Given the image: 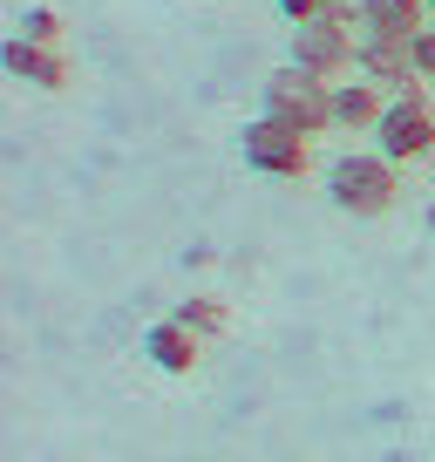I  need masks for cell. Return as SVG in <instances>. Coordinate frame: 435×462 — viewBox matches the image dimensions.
<instances>
[{
	"label": "cell",
	"instance_id": "obj_3",
	"mask_svg": "<svg viewBox=\"0 0 435 462\" xmlns=\"http://www.w3.org/2000/svg\"><path fill=\"white\" fill-rule=\"evenodd\" d=\"M238 157L259 177L292 184V177L313 171V136H300L292 123H279V116H259V123H245V136H238Z\"/></svg>",
	"mask_w": 435,
	"mask_h": 462
},
{
	"label": "cell",
	"instance_id": "obj_4",
	"mask_svg": "<svg viewBox=\"0 0 435 462\" xmlns=\"http://www.w3.org/2000/svg\"><path fill=\"white\" fill-rule=\"evenodd\" d=\"M375 150H381L388 163H421V157H435V102H429V88H421V96H394L388 109H381Z\"/></svg>",
	"mask_w": 435,
	"mask_h": 462
},
{
	"label": "cell",
	"instance_id": "obj_2",
	"mask_svg": "<svg viewBox=\"0 0 435 462\" xmlns=\"http://www.w3.org/2000/svg\"><path fill=\"white\" fill-rule=\"evenodd\" d=\"M265 116L292 123L300 136L334 130V82L313 75V69H300V61H286V69H273V82H265Z\"/></svg>",
	"mask_w": 435,
	"mask_h": 462
},
{
	"label": "cell",
	"instance_id": "obj_13",
	"mask_svg": "<svg viewBox=\"0 0 435 462\" xmlns=\"http://www.w3.org/2000/svg\"><path fill=\"white\" fill-rule=\"evenodd\" d=\"M408 61H415V75H421V82H435V21L415 34V42H408Z\"/></svg>",
	"mask_w": 435,
	"mask_h": 462
},
{
	"label": "cell",
	"instance_id": "obj_14",
	"mask_svg": "<svg viewBox=\"0 0 435 462\" xmlns=\"http://www.w3.org/2000/svg\"><path fill=\"white\" fill-rule=\"evenodd\" d=\"M273 7L292 21V28H300V21H313V14H327V0H273Z\"/></svg>",
	"mask_w": 435,
	"mask_h": 462
},
{
	"label": "cell",
	"instance_id": "obj_7",
	"mask_svg": "<svg viewBox=\"0 0 435 462\" xmlns=\"http://www.w3.org/2000/svg\"><path fill=\"white\" fill-rule=\"evenodd\" d=\"M0 61H7V75L28 88H69V61H61V48H42V42H7L0 48Z\"/></svg>",
	"mask_w": 435,
	"mask_h": 462
},
{
	"label": "cell",
	"instance_id": "obj_6",
	"mask_svg": "<svg viewBox=\"0 0 435 462\" xmlns=\"http://www.w3.org/2000/svg\"><path fill=\"white\" fill-rule=\"evenodd\" d=\"M354 75L361 82H375L381 96H421V75H415V61H408V42H388V34H361V48H354Z\"/></svg>",
	"mask_w": 435,
	"mask_h": 462
},
{
	"label": "cell",
	"instance_id": "obj_10",
	"mask_svg": "<svg viewBox=\"0 0 435 462\" xmlns=\"http://www.w3.org/2000/svg\"><path fill=\"white\" fill-rule=\"evenodd\" d=\"M381 109H388V96H381L375 82H361V75H347V82H334V130H354V136H375Z\"/></svg>",
	"mask_w": 435,
	"mask_h": 462
},
{
	"label": "cell",
	"instance_id": "obj_11",
	"mask_svg": "<svg viewBox=\"0 0 435 462\" xmlns=\"http://www.w3.org/2000/svg\"><path fill=\"white\" fill-rule=\"evenodd\" d=\"M171 319H184V327H190V333H198V340H218V333L232 327V306L218 300V292H190V300H184V306H177V313H171Z\"/></svg>",
	"mask_w": 435,
	"mask_h": 462
},
{
	"label": "cell",
	"instance_id": "obj_15",
	"mask_svg": "<svg viewBox=\"0 0 435 462\" xmlns=\"http://www.w3.org/2000/svg\"><path fill=\"white\" fill-rule=\"evenodd\" d=\"M421 225H429V231H435V198H429V211H421Z\"/></svg>",
	"mask_w": 435,
	"mask_h": 462
},
{
	"label": "cell",
	"instance_id": "obj_5",
	"mask_svg": "<svg viewBox=\"0 0 435 462\" xmlns=\"http://www.w3.org/2000/svg\"><path fill=\"white\" fill-rule=\"evenodd\" d=\"M354 48H361V28H347V21H334V14H313V21L292 28V55L286 61H300V69L340 82V75L354 69Z\"/></svg>",
	"mask_w": 435,
	"mask_h": 462
},
{
	"label": "cell",
	"instance_id": "obj_16",
	"mask_svg": "<svg viewBox=\"0 0 435 462\" xmlns=\"http://www.w3.org/2000/svg\"><path fill=\"white\" fill-rule=\"evenodd\" d=\"M429 21H435V0H429Z\"/></svg>",
	"mask_w": 435,
	"mask_h": 462
},
{
	"label": "cell",
	"instance_id": "obj_9",
	"mask_svg": "<svg viewBox=\"0 0 435 462\" xmlns=\"http://www.w3.org/2000/svg\"><path fill=\"white\" fill-rule=\"evenodd\" d=\"M421 28H429V0H361V34L415 42Z\"/></svg>",
	"mask_w": 435,
	"mask_h": 462
},
{
	"label": "cell",
	"instance_id": "obj_1",
	"mask_svg": "<svg viewBox=\"0 0 435 462\" xmlns=\"http://www.w3.org/2000/svg\"><path fill=\"white\" fill-rule=\"evenodd\" d=\"M402 163H388L381 150H347V157L327 163V198L347 217H388L394 198H402Z\"/></svg>",
	"mask_w": 435,
	"mask_h": 462
},
{
	"label": "cell",
	"instance_id": "obj_8",
	"mask_svg": "<svg viewBox=\"0 0 435 462\" xmlns=\"http://www.w3.org/2000/svg\"><path fill=\"white\" fill-rule=\"evenodd\" d=\"M143 361L157 367V374H190V367H198V333H190L184 319H157V327L143 333Z\"/></svg>",
	"mask_w": 435,
	"mask_h": 462
},
{
	"label": "cell",
	"instance_id": "obj_12",
	"mask_svg": "<svg viewBox=\"0 0 435 462\" xmlns=\"http://www.w3.org/2000/svg\"><path fill=\"white\" fill-rule=\"evenodd\" d=\"M14 34H21V42H42V48H61V14H55V7H28Z\"/></svg>",
	"mask_w": 435,
	"mask_h": 462
}]
</instances>
